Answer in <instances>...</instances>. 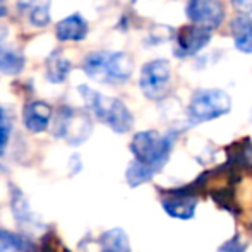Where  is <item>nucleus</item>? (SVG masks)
<instances>
[{
  "instance_id": "f257e3e1",
  "label": "nucleus",
  "mask_w": 252,
  "mask_h": 252,
  "mask_svg": "<svg viewBox=\"0 0 252 252\" xmlns=\"http://www.w3.org/2000/svg\"><path fill=\"white\" fill-rule=\"evenodd\" d=\"M81 98L88 105V108L91 110L94 117L100 120L101 124L108 126L113 132L117 134H126L132 129L134 126V117L130 113V110L127 108V105L124 101H120L119 98L105 96V94L94 91L93 88L84 86L81 84L77 88Z\"/></svg>"
},
{
  "instance_id": "f03ea898",
  "label": "nucleus",
  "mask_w": 252,
  "mask_h": 252,
  "mask_svg": "<svg viewBox=\"0 0 252 252\" xmlns=\"http://www.w3.org/2000/svg\"><path fill=\"white\" fill-rule=\"evenodd\" d=\"M83 70L93 81L120 84L134 72V60L126 52H93L83 60Z\"/></svg>"
},
{
  "instance_id": "7ed1b4c3",
  "label": "nucleus",
  "mask_w": 252,
  "mask_h": 252,
  "mask_svg": "<svg viewBox=\"0 0 252 252\" xmlns=\"http://www.w3.org/2000/svg\"><path fill=\"white\" fill-rule=\"evenodd\" d=\"M173 146H175V134H161L158 130L137 132L130 141V151L134 155V159L155 173H158L166 165Z\"/></svg>"
},
{
  "instance_id": "20e7f679",
  "label": "nucleus",
  "mask_w": 252,
  "mask_h": 252,
  "mask_svg": "<svg viewBox=\"0 0 252 252\" xmlns=\"http://www.w3.org/2000/svg\"><path fill=\"white\" fill-rule=\"evenodd\" d=\"M93 132L91 117L84 110L74 106H60L53 120V136L63 139L70 146L86 143Z\"/></svg>"
},
{
  "instance_id": "39448f33",
  "label": "nucleus",
  "mask_w": 252,
  "mask_h": 252,
  "mask_svg": "<svg viewBox=\"0 0 252 252\" xmlns=\"http://www.w3.org/2000/svg\"><path fill=\"white\" fill-rule=\"evenodd\" d=\"M232 110V98L223 90H199L192 94L187 106L190 124H202L220 119Z\"/></svg>"
},
{
  "instance_id": "423d86ee",
  "label": "nucleus",
  "mask_w": 252,
  "mask_h": 252,
  "mask_svg": "<svg viewBox=\"0 0 252 252\" xmlns=\"http://www.w3.org/2000/svg\"><path fill=\"white\" fill-rule=\"evenodd\" d=\"M170 83H172V67L168 60L156 59L144 63L141 69L139 88L143 94L150 100H161L168 93Z\"/></svg>"
},
{
  "instance_id": "0eeeda50",
  "label": "nucleus",
  "mask_w": 252,
  "mask_h": 252,
  "mask_svg": "<svg viewBox=\"0 0 252 252\" xmlns=\"http://www.w3.org/2000/svg\"><path fill=\"white\" fill-rule=\"evenodd\" d=\"M186 14L194 26L211 33L225 19V7L220 0H189Z\"/></svg>"
},
{
  "instance_id": "6e6552de",
  "label": "nucleus",
  "mask_w": 252,
  "mask_h": 252,
  "mask_svg": "<svg viewBox=\"0 0 252 252\" xmlns=\"http://www.w3.org/2000/svg\"><path fill=\"white\" fill-rule=\"evenodd\" d=\"M194 186L168 190L161 197V206L168 216L175 220H190L196 215L197 197L192 192Z\"/></svg>"
},
{
  "instance_id": "1a4fd4ad",
  "label": "nucleus",
  "mask_w": 252,
  "mask_h": 252,
  "mask_svg": "<svg viewBox=\"0 0 252 252\" xmlns=\"http://www.w3.org/2000/svg\"><path fill=\"white\" fill-rule=\"evenodd\" d=\"M211 40V33L199 26H184L175 36V55L177 57H192L201 52Z\"/></svg>"
},
{
  "instance_id": "9d476101",
  "label": "nucleus",
  "mask_w": 252,
  "mask_h": 252,
  "mask_svg": "<svg viewBox=\"0 0 252 252\" xmlns=\"http://www.w3.org/2000/svg\"><path fill=\"white\" fill-rule=\"evenodd\" d=\"M53 117V108L47 101H31L23 110V122L30 132L40 134L48 129Z\"/></svg>"
},
{
  "instance_id": "9b49d317",
  "label": "nucleus",
  "mask_w": 252,
  "mask_h": 252,
  "mask_svg": "<svg viewBox=\"0 0 252 252\" xmlns=\"http://www.w3.org/2000/svg\"><path fill=\"white\" fill-rule=\"evenodd\" d=\"M55 36L59 41H83L88 36V23L79 14H70L59 21L55 26Z\"/></svg>"
},
{
  "instance_id": "f8f14e48",
  "label": "nucleus",
  "mask_w": 252,
  "mask_h": 252,
  "mask_svg": "<svg viewBox=\"0 0 252 252\" xmlns=\"http://www.w3.org/2000/svg\"><path fill=\"white\" fill-rule=\"evenodd\" d=\"M50 2L52 0H17V5L28 14V19L33 26L45 28L50 24Z\"/></svg>"
},
{
  "instance_id": "ddd939ff",
  "label": "nucleus",
  "mask_w": 252,
  "mask_h": 252,
  "mask_svg": "<svg viewBox=\"0 0 252 252\" xmlns=\"http://www.w3.org/2000/svg\"><path fill=\"white\" fill-rule=\"evenodd\" d=\"M10 208H12V216L21 226H36V216L31 211V206L28 202L26 196L21 192L17 187H12V192H10Z\"/></svg>"
},
{
  "instance_id": "4468645a",
  "label": "nucleus",
  "mask_w": 252,
  "mask_h": 252,
  "mask_svg": "<svg viewBox=\"0 0 252 252\" xmlns=\"http://www.w3.org/2000/svg\"><path fill=\"white\" fill-rule=\"evenodd\" d=\"M232 34L239 52L252 55V19L239 16L232 21Z\"/></svg>"
},
{
  "instance_id": "2eb2a0df",
  "label": "nucleus",
  "mask_w": 252,
  "mask_h": 252,
  "mask_svg": "<svg viewBox=\"0 0 252 252\" xmlns=\"http://www.w3.org/2000/svg\"><path fill=\"white\" fill-rule=\"evenodd\" d=\"M70 70H72V63L60 53V50H55L47 59V67H45V74L47 79L52 84H62L69 77Z\"/></svg>"
},
{
  "instance_id": "dca6fc26",
  "label": "nucleus",
  "mask_w": 252,
  "mask_h": 252,
  "mask_svg": "<svg viewBox=\"0 0 252 252\" xmlns=\"http://www.w3.org/2000/svg\"><path fill=\"white\" fill-rule=\"evenodd\" d=\"M100 252H130L129 237L122 228H112L101 233L100 240Z\"/></svg>"
},
{
  "instance_id": "f3484780",
  "label": "nucleus",
  "mask_w": 252,
  "mask_h": 252,
  "mask_svg": "<svg viewBox=\"0 0 252 252\" xmlns=\"http://www.w3.org/2000/svg\"><path fill=\"white\" fill-rule=\"evenodd\" d=\"M0 252H36L30 239L0 228Z\"/></svg>"
},
{
  "instance_id": "a211bd4d",
  "label": "nucleus",
  "mask_w": 252,
  "mask_h": 252,
  "mask_svg": "<svg viewBox=\"0 0 252 252\" xmlns=\"http://www.w3.org/2000/svg\"><path fill=\"white\" fill-rule=\"evenodd\" d=\"M24 55L19 50L0 47V72L7 76H17L24 69Z\"/></svg>"
},
{
  "instance_id": "6ab92c4d",
  "label": "nucleus",
  "mask_w": 252,
  "mask_h": 252,
  "mask_svg": "<svg viewBox=\"0 0 252 252\" xmlns=\"http://www.w3.org/2000/svg\"><path fill=\"white\" fill-rule=\"evenodd\" d=\"M155 175H156L155 172H151L150 168H146L144 165L137 163L136 159H132V161L129 163V166H127V170H126V180H127V184H129L130 187L143 186V184L150 182Z\"/></svg>"
},
{
  "instance_id": "aec40b11",
  "label": "nucleus",
  "mask_w": 252,
  "mask_h": 252,
  "mask_svg": "<svg viewBox=\"0 0 252 252\" xmlns=\"http://www.w3.org/2000/svg\"><path fill=\"white\" fill-rule=\"evenodd\" d=\"M10 132H12V124H10V119H9V115H7V112L0 106V156H3V153L7 150Z\"/></svg>"
},
{
  "instance_id": "412c9836",
  "label": "nucleus",
  "mask_w": 252,
  "mask_h": 252,
  "mask_svg": "<svg viewBox=\"0 0 252 252\" xmlns=\"http://www.w3.org/2000/svg\"><path fill=\"white\" fill-rule=\"evenodd\" d=\"M246 247L247 244L240 239V235H235L226 242H223L218 247V252H246Z\"/></svg>"
},
{
  "instance_id": "4be33fe9",
  "label": "nucleus",
  "mask_w": 252,
  "mask_h": 252,
  "mask_svg": "<svg viewBox=\"0 0 252 252\" xmlns=\"http://www.w3.org/2000/svg\"><path fill=\"white\" fill-rule=\"evenodd\" d=\"M232 5L240 16H249V14H252V0H232Z\"/></svg>"
},
{
  "instance_id": "5701e85b",
  "label": "nucleus",
  "mask_w": 252,
  "mask_h": 252,
  "mask_svg": "<svg viewBox=\"0 0 252 252\" xmlns=\"http://www.w3.org/2000/svg\"><path fill=\"white\" fill-rule=\"evenodd\" d=\"M69 170L72 175H76V173H79L81 170H83V161H81V156L79 155H72L69 159Z\"/></svg>"
},
{
  "instance_id": "b1692460",
  "label": "nucleus",
  "mask_w": 252,
  "mask_h": 252,
  "mask_svg": "<svg viewBox=\"0 0 252 252\" xmlns=\"http://www.w3.org/2000/svg\"><path fill=\"white\" fill-rule=\"evenodd\" d=\"M7 16V5H5V0H0V17Z\"/></svg>"
},
{
  "instance_id": "393cba45",
  "label": "nucleus",
  "mask_w": 252,
  "mask_h": 252,
  "mask_svg": "<svg viewBox=\"0 0 252 252\" xmlns=\"http://www.w3.org/2000/svg\"><path fill=\"white\" fill-rule=\"evenodd\" d=\"M251 120H252V115H251Z\"/></svg>"
}]
</instances>
